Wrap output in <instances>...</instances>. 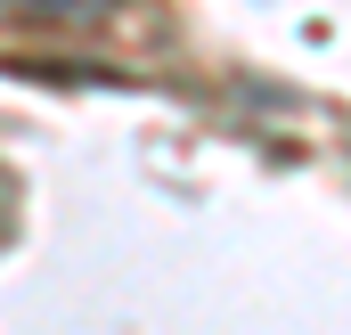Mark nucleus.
I'll return each instance as SVG.
<instances>
[{
    "label": "nucleus",
    "mask_w": 351,
    "mask_h": 335,
    "mask_svg": "<svg viewBox=\"0 0 351 335\" xmlns=\"http://www.w3.org/2000/svg\"><path fill=\"white\" fill-rule=\"evenodd\" d=\"M8 8H33V16H82V8H98V0H8Z\"/></svg>",
    "instance_id": "1"
}]
</instances>
